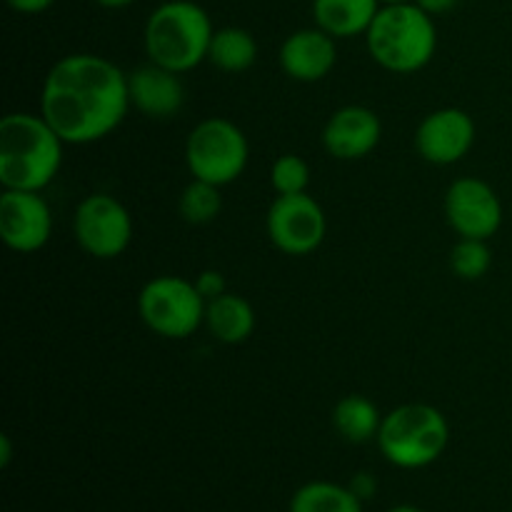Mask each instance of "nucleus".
<instances>
[{
	"instance_id": "423d86ee",
	"label": "nucleus",
	"mask_w": 512,
	"mask_h": 512,
	"mask_svg": "<svg viewBox=\"0 0 512 512\" xmlns=\"http://www.w3.org/2000/svg\"><path fill=\"white\" fill-rule=\"evenodd\" d=\"M208 300L195 280L178 275H158L148 280L138 295V315L145 328L165 340H185L205 325Z\"/></svg>"
},
{
	"instance_id": "cd10ccee",
	"label": "nucleus",
	"mask_w": 512,
	"mask_h": 512,
	"mask_svg": "<svg viewBox=\"0 0 512 512\" xmlns=\"http://www.w3.org/2000/svg\"><path fill=\"white\" fill-rule=\"evenodd\" d=\"M10 460H13V443H10L8 435L0 438V468H8Z\"/></svg>"
},
{
	"instance_id": "c756f323",
	"label": "nucleus",
	"mask_w": 512,
	"mask_h": 512,
	"mask_svg": "<svg viewBox=\"0 0 512 512\" xmlns=\"http://www.w3.org/2000/svg\"><path fill=\"white\" fill-rule=\"evenodd\" d=\"M388 512H423V510L415 508V505H395V508H390Z\"/></svg>"
},
{
	"instance_id": "ddd939ff",
	"label": "nucleus",
	"mask_w": 512,
	"mask_h": 512,
	"mask_svg": "<svg viewBox=\"0 0 512 512\" xmlns=\"http://www.w3.org/2000/svg\"><path fill=\"white\" fill-rule=\"evenodd\" d=\"M383 138L378 113L365 105H345L335 110L323 130V145L333 158L360 160L373 153Z\"/></svg>"
},
{
	"instance_id": "1a4fd4ad",
	"label": "nucleus",
	"mask_w": 512,
	"mask_h": 512,
	"mask_svg": "<svg viewBox=\"0 0 512 512\" xmlns=\"http://www.w3.org/2000/svg\"><path fill=\"white\" fill-rule=\"evenodd\" d=\"M265 225L270 243L285 255L315 253L328 233L325 210L308 193L278 195L270 205Z\"/></svg>"
},
{
	"instance_id": "20e7f679",
	"label": "nucleus",
	"mask_w": 512,
	"mask_h": 512,
	"mask_svg": "<svg viewBox=\"0 0 512 512\" xmlns=\"http://www.w3.org/2000/svg\"><path fill=\"white\" fill-rule=\"evenodd\" d=\"M213 33L210 15L198 3L170 0L145 23V53L150 63L183 75L208 60Z\"/></svg>"
},
{
	"instance_id": "393cba45",
	"label": "nucleus",
	"mask_w": 512,
	"mask_h": 512,
	"mask_svg": "<svg viewBox=\"0 0 512 512\" xmlns=\"http://www.w3.org/2000/svg\"><path fill=\"white\" fill-rule=\"evenodd\" d=\"M15 13H23V15H38L45 13L55 0H5Z\"/></svg>"
},
{
	"instance_id": "5701e85b",
	"label": "nucleus",
	"mask_w": 512,
	"mask_h": 512,
	"mask_svg": "<svg viewBox=\"0 0 512 512\" xmlns=\"http://www.w3.org/2000/svg\"><path fill=\"white\" fill-rule=\"evenodd\" d=\"M270 185H273L275 195H298L308 193L310 185V168L300 155H280L273 165H270Z\"/></svg>"
},
{
	"instance_id": "f03ea898",
	"label": "nucleus",
	"mask_w": 512,
	"mask_h": 512,
	"mask_svg": "<svg viewBox=\"0 0 512 512\" xmlns=\"http://www.w3.org/2000/svg\"><path fill=\"white\" fill-rule=\"evenodd\" d=\"M63 140L43 115L10 113L0 120V183L5 190L43 193L63 165Z\"/></svg>"
},
{
	"instance_id": "aec40b11",
	"label": "nucleus",
	"mask_w": 512,
	"mask_h": 512,
	"mask_svg": "<svg viewBox=\"0 0 512 512\" xmlns=\"http://www.w3.org/2000/svg\"><path fill=\"white\" fill-rule=\"evenodd\" d=\"M290 512H363V500L343 485L315 480L293 495Z\"/></svg>"
},
{
	"instance_id": "a211bd4d",
	"label": "nucleus",
	"mask_w": 512,
	"mask_h": 512,
	"mask_svg": "<svg viewBox=\"0 0 512 512\" xmlns=\"http://www.w3.org/2000/svg\"><path fill=\"white\" fill-rule=\"evenodd\" d=\"M208 60L225 73H245L258 60V43H255L253 33H248L245 28L228 25V28L213 33Z\"/></svg>"
},
{
	"instance_id": "c85d7f7f",
	"label": "nucleus",
	"mask_w": 512,
	"mask_h": 512,
	"mask_svg": "<svg viewBox=\"0 0 512 512\" xmlns=\"http://www.w3.org/2000/svg\"><path fill=\"white\" fill-rule=\"evenodd\" d=\"M95 3L103 5V8L118 10V8H128V5H133L135 0H95Z\"/></svg>"
},
{
	"instance_id": "9d476101",
	"label": "nucleus",
	"mask_w": 512,
	"mask_h": 512,
	"mask_svg": "<svg viewBox=\"0 0 512 512\" xmlns=\"http://www.w3.org/2000/svg\"><path fill=\"white\" fill-rule=\"evenodd\" d=\"M445 218L460 238L490 240L503 225V203L480 178H458L445 193Z\"/></svg>"
},
{
	"instance_id": "a878e982",
	"label": "nucleus",
	"mask_w": 512,
	"mask_h": 512,
	"mask_svg": "<svg viewBox=\"0 0 512 512\" xmlns=\"http://www.w3.org/2000/svg\"><path fill=\"white\" fill-rule=\"evenodd\" d=\"M348 488L353 490L360 500H368L375 495V478L370 473H358L353 480H350Z\"/></svg>"
},
{
	"instance_id": "412c9836",
	"label": "nucleus",
	"mask_w": 512,
	"mask_h": 512,
	"mask_svg": "<svg viewBox=\"0 0 512 512\" xmlns=\"http://www.w3.org/2000/svg\"><path fill=\"white\" fill-rule=\"evenodd\" d=\"M178 208L185 223L208 225L213 223L220 215V210H223V195H220L218 185L193 178L185 185Z\"/></svg>"
},
{
	"instance_id": "f3484780",
	"label": "nucleus",
	"mask_w": 512,
	"mask_h": 512,
	"mask_svg": "<svg viewBox=\"0 0 512 512\" xmlns=\"http://www.w3.org/2000/svg\"><path fill=\"white\" fill-rule=\"evenodd\" d=\"M205 328L225 345H240L253 335L255 310L243 295L223 293L205 305Z\"/></svg>"
},
{
	"instance_id": "f8f14e48",
	"label": "nucleus",
	"mask_w": 512,
	"mask_h": 512,
	"mask_svg": "<svg viewBox=\"0 0 512 512\" xmlns=\"http://www.w3.org/2000/svg\"><path fill=\"white\" fill-rule=\"evenodd\" d=\"M475 120L463 108H440L415 130V150L425 163L455 165L475 145Z\"/></svg>"
},
{
	"instance_id": "f257e3e1",
	"label": "nucleus",
	"mask_w": 512,
	"mask_h": 512,
	"mask_svg": "<svg viewBox=\"0 0 512 512\" xmlns=\"http://www.w3.org/2000/svg\"><path fill=\"white\" fill-rule=\"evenodd\" d=\"M128 110V73L103 55H65L48 70L40 90V115L68 145L108 138Z\"/></svg>"
},
{
	"instance_id": "39448f33",
	"label": "nucleus",
	"mask_w": 512,
	"mask_h": 512,
	"mask_svg": "<svg viewBox=\"0 0 512 512\" xmlns=\"http://www.w3.org/2000/svg\"><path fill=\"white\" fill-rule=\"evenodd\" d=\"M375 440L395 468L418 470L433 465L445 453L450 425L435 405L408 403L383 415Z\"/></svg>"
},
{
	"instance_id": "b1692460",
	"label": "nucleus",
	"mask_w": 512,
	"mask_h": 512,
	"mask_svg": "<svg viewBox=\"0 0 512 512\" xmlns=\"http://www.w3.org/2000/svg\"><path fill=\"white\" fill-rule=\"evenodd\" d=\"M195 285H198V290L203 293L205 300H213L218 298V295L228 293L223 273H218V270H203V273L198 275V280H195Z\"/></svg>"
},
{
	"instance_id": "6e6552de",
	"label": "nucleus",
	"mask_w": 512,
	"mask_h": 512,
	"mask_svg": "<svg viewBox=\"0 0 512 512\" xmlns=\"http://www.w3.org/2000/svg\"><path fill=\"white\" fill-rule=\"evenodd\" d=\"M73 233L80 248L98 260H113L133 240V218L118 198L93 193L75 208Z\"/></svg>"
},
{
	"instance_id": "2eb2a0df",
	"label": "nucleus",
	"mask_w": 512,
	"mask_h": 512,
	"mask_svg": "<svg viewBox=\"0 0 512 512\" xmlns=\"http://www.w3.org/2000/svg\"><path fill=\"white\" fill-rule=\"evenodd\" d=\"M338 63V45L325 30L303 28L295 30L280 45V68L298 83H318L328 78Z\"/></svg>"
},
{
	"instance_id": "6ab92c4d",
	"label": "nucleus",
	"mask_w": 512,
	"mask_h": 512,
	"mask_svg": "<svg viewBox=\"0 0 512 512\" xmlns=\"http://www.w3.org/2000/svg\"><path fill=\"white\" fill-rule=\"evenodd\" d=\"M380 423L383 418H380L378 408L365 395H345L333 408V428L348 443H368V440L378 438Z\"/></svg>"
},
{
	"instance_id": "0eeeda50",
	"label": "nucleus",
	"mask_w": 512,
	"mask_h": 512,
	"mask_svg": "<svg viewBox=\"0 0 512 512\" xmlns=\"http://www.w3.org/2000/svg\"><path fill=\"white\" fill-rule=\"evenodd\" d=\"M248 160V138L233 120L208 118L190 130L185 143V163L195 180L225 188L245 173Z\"/></svg>"
},
{
	"instance_id": "bb28decb",
	"label": "nucleus",
	"mask_w": 512,
	"mask_h": 512,
	"mask_svg": "<svg viewBox=\"0 0 512 512\" xmlns=\"http://www.w3.org/2000/svg\"><path fill=\"white\" fill-rule=\"evenodd\" d=\"M413 3H418L425 13L443 15V13H450V10H453L460 0H413Z\"/></svg>"
},
{
	"instance_id": "dca6fc26",
	"label": "nucleus",
	"mask_w": 512,
	"mask_h": 512,
	"mask_svg": "<svg viewBox=\"0 0 512 512\" xmlns=\"http://www.w3.org/2000/svg\"><path fill=\"white\" fill-rule=\"evenodd\" d=\"M380 8V0H313V18L335 40H348L368 33Z\"/></svg>"
},
{
	"instance_id": "4be33fe9",
	"label": "nucleus",
	"mask_w": 512,
	"mask_h": 512,
	"mask_svg": "<svg viewBox=\"0 0 512 512\" xmlns=\"http://www.w3.org/2000/svg\"><path fill=\"white\" fill-rule=\"evenodd\" d=\"M490 265H493V253L488 248V240L460 238L450 250V270L460 280L485 278Z\"/></svg>"
},
{
	"instance_id": "7ed1b4c3",
	"label": "nucleus",
	"mask_w": 512,
	"mask_h": 512,
	"mask_svg": "<svg viewBox=\"0 0 512 512\" xmlns=\"http://www.w3.org/2000/svg\"><path fill=\"white\" fill-rule=\"evenodd\" d=\"M368 53L380 68L398 75L423 70L438 50V30L433 15L418 3L383 5L365 33Z\"/></svg>"
},
{
	"instance_id": "4468645a",
	"label": "nucleus",
	"mask_w": 512,
	"mask_h": 512,
	"mask_svg": "<svg viewBox=\"0 0 512 512\" xmlns=\"http://www.w3.org/2000/svg\"><path fill=\"white\" fill-rule=\"evenodd\" d=\"M128 95L130 108L140 110L145 118L153 120L173 118L185 105V85L180 73H173L150 60L128 73Z\"/></svg>"
},
{
	"instance_id": "7c9ffc66",
	"label": "nucleus",
	"mask_w": 512,
	"mask_h": 512,
	"mask_svg": "<svg viewBox=\"0 0 512 512\" xmlns=\"http://www.w3.org/2000/svg\"><path fill=\"white\" fill-rule=\"evenodd\" d=\"M398 3H413V0H380V5H398Z\"/></svg>"
},
{
	"instance_id": "9b49d317",
	"label": "nucleus",
	"mask_w": 512,
	"mask_h": 512,
	"mask_svg": "<svg viewBox=\"0 0 512 512\" xmlns=\"http://www.w3.org/2000/svg\"><path fill=\"white\" fill-rule=\"evenodd\" d=\"M53 235V213L40 193L3 190L0 195V238L15 253H35Z\"/></svg>"
}]
</instances>
